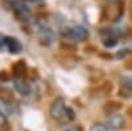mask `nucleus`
Returning a JSON list of instances; mask_svg holds the SVG:
<instances>
[{
	"instance_id": "5",
	"label": "nucleus",
	"mask_w": 132,
	"mask_h": 131,
	"mask_svg": "<svg viewBox=\"0 0 132 131\" xmlns=\"http://www.w3.org/2000/svg\"><path fill=\"white\" fill-rule=\"evenodd\" d=\"M16 113V106L15 103L8 99V98L0 97V114H3L4 117H11Z\"/></svg>"
},
{
	"instance_id": "4",
	"label": "nucleus",
	"mask_w": 132,
	"mask_h": 131,
	"mask_svg": "<svg viewBox=\"0 0 132 131\" xmlns=\"http://www.w3.org/2000/svg\"><path fill=\"white\" fill-rule=\"evenodd\" d=\"M104 125L107 126L108 130H112V131L122 130L126 126V118L120 113H111V114L107 115Z\"/></svg>"
},
{
	"instance_id": "1",
	"label": "nucleus",
	"mask_w": 132,
	"mask_h": 131,
	"mask_svg": "<svg viewBox=\"0 0 132 131\" xmlns=\"http://www.w3.org/2000/svg\"><path fill=\"white\" fill-rule=\"evenodd\" d=\"M33 29H35L36 35L40 37V40L45 44V45H50L56 40V33L50 28V25L42 19H36L33 21Z\"/></svg>"
},
{
	"instance_id": "6",
	"label": "nucleus",
	"mask_w": 132,
	"mask_h": 131,
	"mask_svg": "<svg viewBox=\"0 0 132 131\" xmlns=\"http://www.w3.org/2000/svg\"><path fill=\"white\" fill-rule=\"evenodd\" d=\"M4 47L9 50V53H12V54H19L21 50H23V45H21V42L16 37H8V36H5Z\"/></svg>"
},
{
	"instance_id": "14",
	"label": "nucleus",
	"mask_w": 132,
	"mask_h": 131,
	"mask_svg": "<svg viewBox=\"0 0 132 131\" xmlns=\"http://www.w3.org/2000/svg\"><path fill=\"white\" fill-rule=\"evenodd\" d=\"M4 2H5V3H7V4L11 7V8H12L15 4H17L19 2H21V0H4Z\"/></svg>"
},
{
	"instance_id": "16",
	"label": "nucleus",
	"mask_w": 132,
	"mask_h": 131,
	"mask_svg": "<svg viewBox=\"0 0 132 131\" xmlns=\"http://www.w3.org/2000/svg\"><path fill=\"white\" fill-rule=\"evenodd\" d=\"M5 125V117L3 114H0V127H3Z\"/></svg>"
},
{
	"instance_id": "8",
	"label": "nucleus",
	"mask_w": 132,
	"mask_h": 131,
	"mask_svg": "<svg viewBox=\"0 0 132 131\" xmlns=\"http://www.w3.org/2000/svg\"><path fill=\"white\" fill-rule=\"evenodd\" d=\"M12 9H13V12H15V15L17 16V17H20V19H27L29 15H30V8H29V5L25 3V2H19L17 4H15L13 7H12Z\"/></svg>"
},
{
	"instance_id": "2",
	"label": "nucleus",
	"mask_w": 132,
	"mask_h": 131,
	"mask_svg": "<svg viewBox=\"0 0 132 131\" xmlns=\"http://www.w3.org/2000/svg\"><path fill=\"white\" fill-rule=\"evenodd\" d=\"M62 36L73 41H85L89 38L90 33L85 27L81 25H68L62 29Z\"/></svg>"
},
{
	"instance_id": "19",
	"label": "nucleus",
	"mask_w": 132,
	"mask_h": 131,
	"mask_svg": "<svg viewBox=\"0 0 132 131\" xmlns=\"http://www.w3.org/2000/svg\"><path fill=\"white\" fill-rule=\"evenodd\" d=\"M131 20H132V9H131Z\"/></svg>"
},
{
	"instance_id": "7",
	"label": "nucleus",
	"mask_w": 132,
	"mask_h": 131,
	"mask_svg": "<svg viewBox=\"0 0 132 131\" xmlns=\"http://www.w3.org/2000/svg\"><path fill=\"white\" fill-rule=\"evenodd\" d=\"M13 87H15V90L21 94V95H24V97H28L30 94V85L24 80V78H15L13 81Z\"/></svg>"
},
{
	"instance_id": "18",
	"label": "nucleus",
	"mask_w": 132,
	"mask_h": 131,
	"mask_svg": "<svg viewBox=\"0 0 132 131\" xmlns=\"http://www.w3.org/2000/svg\"><path fill=\"white\" fill-rule=\"evenodd\" d=\"M108 3H115V2H118V0H107Z\"/></svg>"
},
{
	"instance_id": "10",
	"label": "nucleus",
	"mask_w": 132,
	"mask_h": 131,
	"mask_svg": "<svg viewBox=\"0 0 132 131\" xmlns=\"http://www.w3.org/2000/svg\"><path fill=\"white\" fill-rule=\"evenodd\" d=\"M89 131H108V128L104 123H94Z\"/></svg>"
},
{
	"instance_id": "15",
	"label": "nucleus",
	"mask_w": 132,
	"mask_h": 131,
	"mask_svg": "<svg viewBox=\"0 0 132 131\" xmlns=\"http://www.w3.org/2000/svg\"><path fill=\"white\" fill-rule=\"evenodd\" d=\"M4 41H5V36L0 33V48H4Z\"/></svg>"
},
{
	"instance_id": "12",
	"label": "nucleus",
	"mask_w": 132,
	"mask_h": 131,
	"mask_svg": "<svg viewBox=\"0 0 132 131\" xmlns=\"http://www.w3.org/2000/svg\"><path fill=\"white\" fill-rule=\"evenodd\" d=\"M122 85L127 90H132V77H123L122 78Z\"/></svg>"
},
{
	"instance_id": "13",
	"label": "nucleus",
	"mask_w": 132,
	"mask_h": 131,
	"mask_svg": "<svg viewBox=\"0 0 132 131\" xmlns=\"http://www.w3.org/2000/svg\"><path fill=\"white\" fill-rule=\"evenodd\" d=\"M61 131H81V128L78 126H74V125H65Z\"/></svg>"
},
{
	"instance_id": "9",
	"label": "nucleus",
	"mask_w": 132,
	"mask_h": 131,
	"mask_svg": "<svg viewBox=\"0 0 132 131\" xmlns=\"http://www.w3.org/2000/svg\"><path fill=\"white\" fill-rule=\"evenodd\" d=\"M12 72H13L15 78H24L25 73H27V65H25V62L21 60V61H17L16 64H13L12 65Z\"/></svg>"
},
{
	"instance_id": "17",
	"label": "nucleus",
	"mask_w": 132,
	"mask_h": 131,
	"mask_svg": "<svg viewBox=\"0 0 132 131\" xmlns=\"http://www.w3.org/2000/svg\"><path fill=\"white\" fill-rule=\"evenodd\" d=\"M27 2H29V3H35V4H38V3H42L44 0H27Z\"/></svg>"
},
{
	"instance_id": "11",
	"label": "nucleus",
	"mask_w": 132,
	"mask_h": 131,
	"mask_svg": "<svg viewBox=\"0 0 132 131\" xmlns=\"http://www.w3.org/2000/svg\"><path fill=\"white\" fill-rule=\"evenodd\" d=\"M116 42H118V38H115V37H107L103 40V44L106 48H111V47L116 45Z\"/></svg>"
},
{
	"instance_id": "3",
	"label": "nucleus",
	"mask_w": 132,
	"mask_h": 131,
	"mask_svg": "<svg viewBox=\"0 0 132 131\" xmlns=\"http://www.w3.org/2000/svg\"><path fill=\"white\" fill-rule=\"evenodd\" d=\"M49 114H50V118L56 122H63L66 114H68V107H66V103H65V99L62 97H58L56 98L52 105H50V109H49Z\"/></svg>"
}]
</instances>
